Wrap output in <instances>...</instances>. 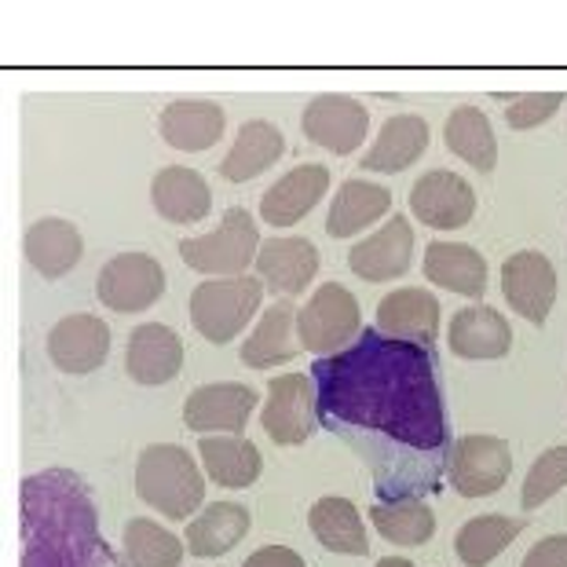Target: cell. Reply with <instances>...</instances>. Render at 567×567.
<instances>
[{
  "label": "cell",
  "instance_id": "obj_1",
  "mask_svg": "<svg viewBox=\"0 0 567 567\" xmlns=\"http://www.w3.org/2000/svg\"><path fill=\"white\" fill-rule=\"evenodd\" d=\"M319 421L341 436L378 476V494L410 502L443 473L446 414L425 344L384 333L311 367Z\"/></svg>",
  "mask_w": 567,
  "mask_h": 567
},
{
  "label": "cell",
  "instance_id": "obj_3",
  "mask_svg": "<svg viewBox=\"0 0 567 567\" xmlns=\"http://www.w3.org/2000/svg\"><path fill=\"white\" fill-rule=\"evenodd\" d=\"M136 494L168 520H190V513L205 498V480L190 451L176 443H158L140 454Z\"/></svg>",
  "mask_w": 567,
  "mask_h": 567
},
{
  "label": "cell",
  "instance_id": "obj_36",
  "mask_svg": "<svg viewBox=\"0 0 567 567\" xmlns=\"http://www.w3.org/2000/svg\"><path fill=\"white\" fill-rule=\"evenodd\" d=\"M567 487V446H553L530 465V473L524 480V509H538L542 502H549L553 494Z\"/></svg>",
  "mask_w": 567,
  "mask_h": 567
},
{
  "label": "cell",
  "instance_id": "obj_21",
  "mask_svg": "<svg viewBox=\"0 0 567 567\" xmlns=\"http://www.w3.org/2000/svg\"><path fill=\"white\" fill-rule=\"evenodd\" d=\"M446 341H451V352L462 359H502L513 348V330L502 311L473 305L451 319Z\"/></svg>",
  "mask_w": 567,
  "mask_h": 567
},
{
  "label": "cell",
  "instance_id": "obj_20",
  "mask_svg": "<svg viewBox=\"0 0 567 567\" xmlns=\"http://www.w3.org/2000/svg\"><path fill=\"white\" fill-rule=\"evenodd\" d=\"M151 202L168 224H198L213 209L209 184L202 179V173L184 165H168L154 176Z\"/></svg>",
  "mask_w": 567,
  "mask_h": 567
},
{
  "label": "cell",
  "instance_id": "obj_31",
  "mask_svg": "<svg viewBox=\"0 0 567 567\" xmlns=\"http://www.w3.org/2000/svg\"><path fill=\"white\" fill-rule=\"evenodd\" d=\"M293 319H297V311H293V305H286V300H279V305H271L264 311L257 330H252L249 341L243 344V363L252 370L289 363V359L297 355V341H300V337H293L297 333Z\"/></svg>",
  "mask_w": 567,
  "mask_h": 567
},
{
  "label": "cell",
  "instance_id": "obj_19",
  "mask_svg": "<svg viewBox=\"0 0 567 567\" xmlns=\"http://www.w3.org/2000/svg\"><path fill=\"white\" fill-rule=\"evenodd\" d=\"M378 326L384 330V337L429 348L440 330V300L414 286L395 289V293H389L378 305Z\"/></svg>",
  "mask_w": 567,
  "mask_h": 567
},
{
  "label": "cell",
  "instance_id": "obj_29",
  "mask_svg": "<svg viewBox=\"0 0 567 567\" xmlns=\"http://www.w3.org/2000/svg\"><path fill=\"white\" fill-rule=\"evenodd\" d=\"M198 454L205 462V473L220 487L243 491L260 480V451L243 436H205L198 443Z\"/></svg>",
  "mask_w": 567,
  "mask_h": 567
},
{
  "label": "cell",
  "instance_id": "obj_16",
  "mask_svg": "<svg viewBox=\"0 0 567 567\" xmlns=\"http://www.w3.org/2000/svg\"><path fill=\"white\" fill-rule=\"evenodd\" d=\"M330 187V168L326 165H297L268 187V195L260 198V216L271 227H293L297 220L316 209L319 198Z\"/></svg>",
  "mask_w": 567,
  "mask_h": 567
},
{
  "label": "cell",
  "instance_id": "obj_40",
  "mask_svg": "<svg viewBox=\"0 0 567 567\" xmlns=\"http://www.w3.org/2000/svg\"><path fill=\"white\" fill-rule=\"evenodd\" d=\"M378 567H417V564H410L403 557H384V560H378Z\"/></svg>",
  "mask_w": 567,
  "mask_h": 567
},
{
  "label": "cell",
  "instance_id": "obj_6",
  "mask_svg": "<svg viewBox=\"0 0 567 567\" xmlns=\"http://www.w3.org/2000/svg\"><path fill=\"white\" fill-rule=\"evenodd\" d=\"M359 322H363V316H359V300L352 297V289L326 282L297 311L300 348H308L311 355L330 359L359 333Z\"/></svg>",
  "mask_w": 567,
  "mask_h": 567
},
{
  "label": "cell",
  "instance_id": "obj_38",
  "mask_svg": "<svg viewBox=\"0 0 567 567\" xmlns=\"http://www.w3.org/2000/svg\"><path fill=\"white\" fill-rule=\"evenodd\" d=\"M520 567H567V535L542 538L538 546L524 557Z\"/></svg>",
  "mask_w": 567,
  "mask_h": 567
},
{
  "label": "cell",
  "instance_id": "obj_9",
  "mask_svg": "<svg viewBox=\"0 0 567 567\" xmlns=\"http://www.w3.org/2000/svg\"><path fill=\"white\" fill-rule=\"evenodd\" d=\"M95 293L114 311H143L165 293V268L147 252H122L103 264Z\"/></svg>",
  "mask_w": 567,
  "mask_h": 567
},
{
  "label": "cell",
  "instance_id": "obj_14",
  "mask_svg": "<svg viewBox=\"0 0 567 567\" xmlns=\"http://www.w3.org/2000/svg\"><path fill=\"white\" fill-rule=\"evenodd\" d=\"M410 260H414V231H410L406 216H389L381 231H373L348 252V268L367 282L400 279Z\"/></svg>",
  "mask_w": 567,
  "mask_h": 567
},
{
  "label": "cell",
  "instance_id": "obj_35",
  "mask_svg": "<svg viewBox=\"0 0 567 567\" xmlns=\"http://www.w3.org/2000/svg\"><path fill=\"white\" fill-rule=\"evenodd\" d=\"M125 553L128 567H179L184 542L154 520H132L125 527Z\"/></svg>",
  "mask_w": 567,
  "mask_h": 567
},
{
  "label": "cell",
  "instance_id": "obj_39",
  "mask_svg": "<svg viewBox=\"0 0 567 567\" xmlns=\"http://www.w3.org/2000/svg\"><path fill=\"white\" fill-rule=\"evenodd\" d=\"M243 567H305V557L289 546H264Z\"/></svg>",
  "mask_w": 567,
  "mask_h": 567
},
{
  "label": "cell",
  "instance_id": "obj_18",
  "mask_svg": "<svg viewBox=\"0 0 567 567\" xmlns=\"http://www.w3.org/2000/svg\"><path fill=\"white\" fill-rule=\"evenodd\" d=\"M257 271H260V282L275 289V293L297 297L316 279L319 249L311 246L308 238H271V243L260 246Z\"/></svg>",
  "mask_w": 567,
  "mask_h": 567
},
{
  "label": "cell",
  "instance_id": "obj_33",
  "mask_svg": "<svg viewBox=\"0 0 567 567\" xmlns=\"http://www.w3.org/2000/svg\"><path fill=\"white\" fill-rule=\"evenodd\" d=\"M524 530V520H513V516H476L457 530V557L468 567H487L498 553H505L516 542V535Z\"/></svg>",
  "mask_w": 567,
  "mask_h": 567
},
{
  "label": "cell",
  "instance_id": "obj_12",
  "mask_svg": "<svg viewBox=\"0 0 567 567\" xmlns=\"http://www.w3.org/2000/svg\"><path fill=\"white\" fill-rule=\"evenodd\" d=\"M410 209L425 227L454 231V227H465L476 216V195L457 173L432 168L410 187Z\"/></svg>",
  "mask_w": 567,
  "mask_h": 567
},
{
  "label": "cell",
  "instance_id": "obj_25",
  "mask_svg": "<svg viewBox=\"0 0 567 567\" xmlns=\"http://www.w3.org/2000/svg\"><path fill=\"white\" fill-rule=\"evenodd\" d=\"M249 530V509H243L238 502H213L187 524V549L190 557L213 560L231 553Z\"/></svg>",
  "mask_w": 567,
  "mask_h": 567
},
{
  "label": "cell",
  "instance_id": "obj_11",
  "mask_svg": "<svg viewBox=\"0 0 567 567\" xmlns=\"http://www.w3.org/2000/svg\"><path fill=\"white\" fill-rule=\"evenodd\" d=\"M367 106L348 100V95H319L305 106V117H300L305 136L330 154H355L367 140Z\"/></svg>",
  "mask_w": 567,
  "mask_h": 567
},
{
  "label": "cell",
  "instance_id": "obj_4",
  "mask_svg": "<svg viewBox=\"0 0 567 567\" xmlns=\"http://www.w3.org/2000/svg\"><path fill=\"white\" fill-rule=\"evenodd\" d=\"M264 297V282L252 275L238 279H209L190 293V322L209 344H227L246 330L257 316Z\"/></svg>",
  "mask_w": 567,
  "mask_h": 567
},
{
  "label": "cell",
  "instance_id": "obj_24",
  "mask_svg": "<svg viewBox=\"0 0 567 567\" xmlns=\"http://www.w3.org/2000/svg\"><path fill=\"white\" fill-rule=\"evenodd\" d=\"M425 279L440 289H451V293L476 300L487 289V260L473 246L432 243L425 249Z\"/></svg>",
  "mask_w": 567,
  "mask_h": 567
},
{
  "label": "cell",
  "instance_id": "obj_22",
  "mask_svg": "<svg viewBox=\"0 0 567 567\" xmlns=\"http://www.w3.org/2000/svg\"><path fill=\"white\" fill-rule=\"evenodd\" d=\"M224 111L209 100H176L162 111V140L176 151H209L224 136Z\"/></svg>",
  "mask_w": 567,
  "mask_h": 567
},
{
  "label": "cell",
  "instance_id": "obj_7",
  "mask_svg": "<svg viewBox=\"0 0 567 567\" xmlns=\"http://www.w3.org/2000/svg\"><path fill=\"white\" fill-rule=\"evenodd\" d=\"M319 425V395L308 373H282L268 384L264 403V432L279 446L305 443Z\"/></svg>",
  "mask_w": 567,
  "mask_h": 567
},
{
  "label": "cell",
  "instance_id": "obj_34",
  "mask_svg": "<svg viewBox=\"0 0 567 567\" xmlns=\"http://www.w3.org/2000/svg\"><path fill=\"white\" fill-rule=\"evenodd\" d=\"M370 520L378 527L381 538L395 542V546H425L436 535V516L425 502H381L370 509Z\"/></svg>",
  "mask_w": 567,
  "mask_h": 567
},
{
  "label": "cell",
  "instance_id": "obj_32",
  "mask_svg": "<svg viewBox=\"0 0 567 567\" xmlns=\"http://www.w3.org/2000/svg\"><path fill=\"white\" fill-rule=\"evenodd\" d=\"M443 140L457 158H465L476 173H491L498 165V140H494V128L484 117V111L476 106H457V111L446 117Z\"/></svg>",
  "mask_w": 567,
  "mask_h": 567
},
{
  "label": "cell",
  "instance_id": "obj_15",
  "mask_svg": "<svg viewBox=\"0 0 567 567\" xmlns=\"http://www.w3.org/2000/svg\"><path fill=\"white\" fill-rule=\"evenodd\" d=\"M106 352H111V330L95 316H66L48 337V355L63 373H92Z\"/></svg>",
  "mask_w": 567,
  "mask_h": 567
},
{
  "label": "cell",
  "instance_id": "obj_27",
  "mask_svg": "<svg viewBox=\"0 0 567 567\" xmlns=\"http://www.w3.org/2000/svg\"><path fill=\"white\" fill-rule=\"evenodd\" d=\"M22 246H27V260L33 264V271L44 275V279H63L84 252L81 231L70 220H59V216L33 224Z\"/></svg>",
  "mask_w": 567,
  "mask_h": 567
},
{
  "label": "cell",
  "instance_id": "obj_30",
  "mask_svg": "<svg viewBox=\"0 0 567 567\" xmlns=\"http://www.w3.org/2000/svg\"><path fill=\"white\" fill-rule=\"evenodd\" d=\"M308 524H311V535H316L330 553L363 557V553L370 549L363 516H359V509L348 498H337V494L319 498L316 509H311V516H308Z\"/></svg>",
  "mask_w": 567,
  "mask_h": 567
},
{
  "label": "cell",
  "instance_id": "obj_23",
  "mask_svg": "<svg viewBox=\"0 0 567 567\" xmlns=\"http://www.w3.org/2000/svg\"><path fill=\"white\" fill-rule=\"evenodd\" d=\"M429 147V125L417 114H395L384 122L378 132L373 147L367 151V158H359V165L370 173H403L414 165Z\"/></svg>",
  "mask_w": 567,
  "mask_h": 567
},
{
  "label": "cell",
  "instance_id": "obj_37",
  "mask_svg": "<svg viewBox=\"0 0 567 567\" xmlns=\"http://www.w3.org/2000/svg\"><path fill=\"white\" fill-rule=\"evenodd\" d=\"M564 95L560 92H530V95H516V100L505 106V122H509L516 132H527L542 125L546 117H553L560 111Z\"/></svg>",
  "mask_w": 567,
  "mask_h": 567
},
{
  "label": "cell",
  "instance_id": "obj_26",
  "mask_svg": "<svg viewBox=\"0 0 567 567\" xmlns=\"http://www.w3.org/2000/svg\"><path fill=\"white\" fill-rule=\"evenodd\" d=\"M389 209H392L389 187L367 184V179H344L330 205V216H326V235L352 238L359 231H367L370 224H378L381 216H389Z\"/></svg>",
  "mask_w": 567,
  "mask_h": 567
},
{
  "label": "cell",
  "instance_id": "obj_28",
  "mask_svg": "<svg viewBox=\"0 0 567 567\" xmlns=\"http://www.w3.org/2000/svg\"><path fill=\"white\" fill-rule=\"evenodd\" d=\"M282 151H286L282 132L271 122H264V117H252V122H246L243 128H238V140H235V147L227 151V158L220 165V176L227 179V184H246V179L260 176L264 168H271L275 162H279Z\"/></svg>",
  "mask_w": 567,
  "mask_h": 567
},
{
  "label": "cell",
  "instance_id": "obj_8",
  "mask_svg": "<svg viewBox=\"0 0 567 567\" xmlns=\"http://www.w3.org/2000/svg\"><path fill=\"white\" fill-rule=\"evenodd\" d=\"M513 473V451L498 436H462L451 451V484L462 498H487Z\"/></svg>",
  "mask_w": 567,
  "mask_h": 567
},
{
  "label": "cell",
  "instance_id": "obj_10",
  "mask_svg": "<svg viewBox=\"0 0 567 567\" xmlns=\"http://www.w3.org/2000/svg\"><path fill=\"white\" fill-rule=\"evenodd\" d=\"M502 293L516 316L542 326L557 305V271L546 252L520 249L502 264Z\"/></svg>",
  "mask_w": 567,
  "mask_h": 567
},
{
  "label": "cell",
  "instance_id": "obj_2",
  "mask_svg": "<svg viewBox=\"0 0 567 567\" xmlns=\"http://www.w3.org/2000/svg\"><path fill=\"white\" fill-rule=\"evenodd\" d=\"M22 567H103L106 546L95 530L89 491L63 468L30 476L22 487Z\"/></svg>",
  "mask_w": 567,
  "mask_h": 567
},
{
  "label": "cell",
  "instance_id": "obj_13",
  "mask_svg": "<svg viewBox=\"0 0 567 567\" xmlns=\"http://www.w3.org/2000/svg\"><path fill=\"white\" fill-rule=\"evenodd\" d=\"M257 406V392L249 384L220 381V384H202L198 392L187 395L184 421L195 432H224V436H238L246 429V421Z\"/></svg>",
  "mask_w": 567,
  "mask_h": 567
},
{
  "label": "cell",
  "instance_id": "obj_5",
  "mask_svg": "<svg viewBox=\"0 0 567 567\" xmlns=\"http://www.w3.org/2000/svg\"><path fill=\"white\" fill-rule=\"evenodd\" d=\"M260 246L264 243L257 220H252L243 205H235V209L224 213L216 231L179 243V257H184L187 268H195L202 275H231V279H238L249 268V260L260 257Z\"/></svg>",
  "mask_w": 567,
  "mask_h": 567
},
{
  "label": "cell",
  "instance_id": "obj_17",
  "mask_svg": "<svg viewBox=\"0 0 567 567\" xmlns=\"http://www.w3.org/2000/svg\"><path fill=\"white\" fill-rule=\"evenodd\" d=\"M184 367V344L162 322H143L128 337L125 370L136 384H165Z\"/></svg>",
  "mask_w": 567,
  "mask_h": 567
}]
</instances>
